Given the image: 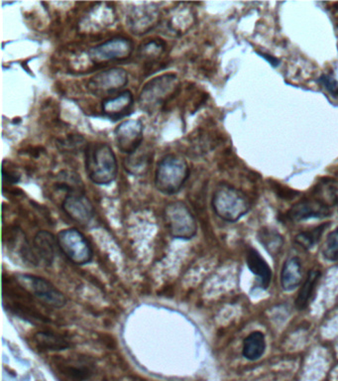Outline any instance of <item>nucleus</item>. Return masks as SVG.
<instances>
[{
	"label": "nucleus",
	"instance_id": "nucleus-1",
	"mask_svg": "<svg viewBox=\"0 0 338 381\" xmlns=\"http://www.w3.org/2000/svg\"><path fill=\"white\" fill-rule=\"evenodd\" d=\"M86 174L93 183L106 186L113 183L118 174L115 153L107 143L93 142L84 148Z\"/></svg>",
	"mask_w": 338,
	"mask_h": 381
},
{
	"label": "nucleus",
	"instance_id": "nucleus-2",
	"mask_svg": "<svg viewBox=\"0 0 338 381\" xmlns=\"http://www.w3.org/2000/svg\"><path fill=\"white\" fill-rule=\"evenodd\" d=\"M212 207L221 220L236 223L250 211L251 203L248 196L232 185H218L212 198Z\"/></svg>",
	"mask_w": 338,
	"mask_h": 381
},
{
	"label": "nucleus",
	"instance_id": "nucleus-3",
	"mask_svg": "<svg viewBox=\"0 0 338 381\" xmlns=\"http://www.w3.org/2000/svg\"><path fill=\"white\" fill-rule=\"evenodd\" d=\"M189 174L191 169L186 159L179 155H166L159 161L155 171V186L165 195H173L182 190Z\"/></svg>",
	"mask_w": 338,
	"mask_h": 381
},
{
	"label": "nucleus",
	"instance_id": "nucleus-4",
	"mask_svg": "<svg viewBox=\"0 0 338 381\" xmlns=\"http://www.w3.org/2000/svg\"><path fill=\"white\" fill-rule=\"evenodd\" d=\"M180 81L175 74H164L154 77L143 86L138 102L141 109L153 113L172 99L179 90Z\"/></svg>",
	"mask_w": 338,
	"mask_h": 381
},
{
	"label": "nucleus",
	"instance_id": "nucleus-5",
	"mask_svg": "<svg viewBox=\"0 0 338 381\" xmlns=\"http://www.w3.org/2000/svg\"><path fill=\"white\" fill-rule=\"evenodd\" d=\"M164 220L169 234L173 239H193L198 232V223L189 207L180 201L169 203L164 209Z\"/></svg>",
	"mask_w": 338,
	"mask_h": 381
},
{
	"label": "nucleus",
	"instance_id": "nucleus-6",
	"mask_svg": "<svg viewBox=\"0 0 338 381\" xmlns=\"http://www.w3.org/2000/svg\"><path fill=\"white\" fill-rule=\"evenodd\" d=\"M59 250L72 263L84 266L93 259V250L86 237L77 229L61 230L57 236Z\"/></svg>",
	"mask_w": 338,
	"mask_h": 381
},
{
	"label": "nucleus",
	"instance_id": "nucleus-7",
	"mask_svg": "<svg viewBox=\"0 0 338 381\" xmlns=\"http://www.w3.org/2000/svg\"><path fill=\"white\" fill-rule=\"evenodd\" d=\"M20 287L27 293L34 296L39 302L48 307H64L67 303V298L60 290L57 289L52 283L42 277L35 275H21L16 277Z\"/></svg>",
	"mask_w": 338,
	"mask_h": 381
},
{
	"label": "nucleus",
	"instance_id": "nucleus-8",
	"mask_svg": "<svg viewBox=\"0 0 338 381\" xmlns=\"http://www.w3.org/2000/svg\"><path fill=\"white\" fill-rule=\"evenodd\" d=\"M59 250L57 236L47 230H40L34 236L32 244H24L22 248L25 259L34 266H52Z\"/></svg>",
	"mask_w": 338,
	"mask_h": 381
},
{
	"label": "nucleus",
	"instance_id": "nucleus-9",
	"mask_svg": "<svg viewBox=\"0 0 338 381\" xmlns=\"http://www.w3.org/2000/svg\"><path fill=\"white\" fill-rule=\"evenodd\" d=\"M128 84L127 71L111 68L95 75L88 83V90L97 97H113Z\"/></svg>",
	"mask_w": 338,
	"mask_h": 381
},
{
	"label": "nucleus",
	"instance_id": "nucleus-10",
	"mask_svg": "<svg viewBox=\"0 0 338 381\" xmlns=\"http://www.w3.org/2000/svg\"><path fill=\"white\" fill-rule=\"evenodd\" d=\"M133 52V44L129 39L118 37L88 50V57L93 63L102 64L109 61H121L129 58Z\"/></svg>",
	"mask_w": 338,
	"mask_h": 381
},
{
	"label": "nucleus",
	"instance_id": "nucleus-11",
	"mask_svg": "<svg viewBox=\"0 0 338 381\" xmlns=\"http://www.w3.org/2000/svg\"><path fill=\"white\" fill-rule=\"evenodd\" d=\"M143 130V122L140 120L121 122L114 131L118 149L128 156L135 153L142 145Z\"/></svg>",
	"mask_w": 338,
	"mask_h": 381
},
{
	"label": "nucleus",
	"instance_id": "nucleus-12",
	"mask_svg": "<svg viewBox=\"0 0 338 381\" xmlns=\"http://www.w3.org/2000/svg\"><path fill=\"white\" fill-rule=\"evenodd\" d=\"M62 207L71 220L81 225H88L95 216V207L86 193L66 195Z\"/></svg>",
	"mask_w": 338,
	"mask_h": 381
},
{
	"label": "nucleus",
	"instance_id": "nucleus-13",
	"mask_svg": "<svg viewBox=\"0 0 338 381\" xmlns=\"http://www.w3.org/2000/svg\"><path fill=\"white\" fill-rule=\"evenodd\" d=\"M290 220L300 223L310 219H324L331 216L330 209L317 200H303L297 203L288 213Z\"/></svg>",
	"mask_w": 338,
	"mask_h": 381
},
{
	"label": "nucleus",
	"instance_id": "nucleus-14",
	"mask_svg": "<svg viewBox=\"0 0 338 381\" xmlns=\"http://www.w3.org/2000/svg\"><path fill=\"white\" fill-rule=\"evenodd\" d=\"M134 104V97L130 91H122L116 95L106 97L102 102L104 115L111 120H120L129 113Z\"/></svg>",
	"mask_w": 338,
	"mask_h": 381
},
{
	"label": "nucleus",
	"instance_id": "nucleus-15",
	"mask_svg": "<svg viewBox=\"0 0 338 381\" xmlns=\"http://www.w3.org/2000/svg\"><path fill=\"white\" fill-rule=\"evenodd\" d=\"M303 264L298 257H289L281 270V287L285 292H292L298 288L303 280Z\"/></svg>",
	"mask_w": 338,
	"mask_h": 381
},
{
	"label": "nucleus",
	"instance_id": "nucleus-16",
	"mask_svg": "<svg viewBox=\"0 0 338 381\" xmlns=\"http://www.w3.org/2000/svg\"><path fill=\"white\" fill-rule=\"evenodd\" d=\"M246 263L250 272L254 275L258 287L264 290L268 289L273 275L271 267L263 257L257 250L251 248L246 254Z\"/></svg>",
	"mask_w": 338,
	"mask_h": 381
},
{
	"label": "nucleus",
	"instance_id": "nucleus-17",
	"mask_svg": "<svg viewBox=\"0 0 338 381\" xmlns=\"http://www.w3.org/2000/svg\"><path fill=\"white\" fill-rule=\"evenodd\" d=\"M157 17H158L157 9L153 8L152 6L143 8L128 16V24L131 26L132 30L135 31V33L137 32L146 33L156 24Z\"/></svg>",
	"mask_w": 338,
	"mask_h": 381
},
{
	"label": "nucleus",
	"instance_id": "nucleus-18",
	"mask_svg": "<svg viewBox=\"0 0 338 381\" xmlns=\"http://www.w3.org/2000/svg\"><path fill=\"white\" fill-rule=\"evenodd\" d=\"M266 348L265 335L260 331H255L244 339L242 355L250 362H256L263 357Z\"/></svg>",
	"mask_w": 338,
	"mask_h": 381
},
{
	"label": "nucleus",
	"instance_id": "nucleus-19",
	"mask_svg": "<svg viewBox=\"0 0 338 381\" xmlns=\"http://www.w3.org/2000/svg\"><path fill=\"white\" fill-rule=\"evenodd\" d=\"M152 151L141 147L133 154L129 155L124 161V168L126 172L134 176L145 174L152 163Z\"/></svg>",
	"mask_w": 338,
	"mask_h": 381
},
{
	"label": "nucleus",
	"instance_id": "nucleus-20",
	"mask_svg": "<svg viewBox=\"0 0 338 381\" xmlns=\"http://www.w3.org/2000/svg\"><path fill=\"white\" fill-rule=\"evenodd\" d=\"M314 200L328 209L338 205V181L333 179L321 180L314 190Z\"/></svg>",
	"mask_w": 338,
	"mask_h": 381
},
{
	"label": "nucleus",
	"instance_id": "nucleus-21",
	"mask_svg": "<svg viewBox=\"0 0 338 381\" xmlns=\"http://www.w3.org/2000/svg\"><path fill=\"white\" fill-rule=\"evenodd\" d=\"M321 277V273L319 270H310L308 273L307 278L301 285L300 292L294 301L297 309L303 311L308 307Z\"/></svg>",
	"mask_w": 338,
	"mask_h": 381
},
{
	"label": "nucleus",
	"instance_id": "nucleus-22",
	"mask_svg": "<svg viewBox=\"0 0 338 381\" xmlns=\"http://www.w3.org/2000/svg\"><path fill=\"white\" fill-rule=\"evenodd\" d=\"M34 342L39 350L43 351H64L70 348V343L58 334L50 332H38L34 335Z\"/></svg>",
	"mask_w": 338,
	"mask_h": 381
},
{
	"label": "nucleus",
	"instance_id": "nucleus-23",
	"mask_svg": "<svg viewBox=\"0 0 338 381\" xmlns=\"http://www.w3.org/2000/svg\"><path fill=\"white\" fill-rule=\"evenodd\" d=\"M56 186L66 194L86 193V188L81 177L75 172L62 171L57 176Z\"/></svg>",
	"mask_w": 338,
	"mask_h": 381
},
{
	"label": "nucleus",
	"instance_id": "nucleus-24",
	"mask_svg": "<svg viewBox=\"0 0 338 381\" xmlns=\"http://www.w3.org/2000/svg\"><path fill=\"white\" fill-rule=\"evenodd\" d=\"M330 225V223H323L314 229L300 232L294 237V243L298 244L303 250H312L323 236L324 230L328 229Z\"/></svg>",
	"mask_w": 338,
	"mask_h": 381
},
{
	"label": "nucleus",
	"instance_id": "nucleus-25",
	"mask_svg": "<svg viewBox=\"0 0 338 381\" xmlns=\"http://www.w3.org/2000/svg\"><path fill=\"white\" fill-rule=\"evenodd\" d=\"M260 243L263 244L265 250H267L272 257H275L280 253L283 248V237L275 230H260L258 234Z\"/></svg>",
	"mask_w": 338,
	"mask_h": 381
},
{
	"label": "nucleus",
	"instance_id": "nucleus-26",
	"mask_svg": "<svg viewBox=\"0 0 338 381\" xmlns=\"http://www.w3.org/2000/svg\"><path fill=\"white\" fill-rule=\"evenodd\" d=\"M321 254L328 261H338V227L328 234L321 246Z\"/></svg>",
	"mask_w": 338,
	"mask_h": 381
},
{
	"label": "nucleus",
	"instance_id": "nucleus-27",
	"mask_svg": "<svg viewBox=\"0 0 338 381\" xmlns=\"http://www.w3.org/2000/svg\"><path fill=\"white\" fill-rule=\"evenodd\" d=\"M86 364H65V374L75 378V380H84L88 378L91 374L90 366H86Z\"/></svg>",
	"mask_w": 338,
	"mask_h": 381
},
{
	"label": "nucleus",
	"instance_id": "nucleus-28",
	"mask_svg": "<svg viewBox=\"0 0 338 381\" xmlns=\"http://www.w3.org/2000/svg\"><path fill=\"white\" fill-rule=\"evenodd\" d=\"M319 84L330 93L332 97H338V82L330 75H323L319 79Z\"/></svg>",
	"mask_w": 338,
	"mask_h": 381
},
{
	"label": "nucleus",
	"instance_id": "nucleus-29",
	"mask_svg": "<svg viewBox=\"0 0 338 381\" xmlns=\"http://www.w3.org/2000/svg\"><path fill=\"white\" fill-rule=\"evenodd\" d=\"M164 51L163 43L158 42V41H151L147 44L144 45L142 48V54L148 57L158 56Z\"/></svg>",
	"mask_w": 338,
	"mask_h": 381
},
{
	"label": "nucleus",
	"instance_id": "nucleus-30",
	"mask_svg": "<svg viewBox=\"0 0 338 381\" xmlns=\"http://www.w3.org/2000/svg\"><path fill=\"white\" fill-rule=\"evenodd\" d=\"M262 57L263 58L266 59L267 61L270 62L272 66H278L279 65V60L277 59L274 58V57L270 56V55L267 54H261Z\"/></svg>",
	"mask_w": 338,
	"mask_h": 381
}]
</instances>
